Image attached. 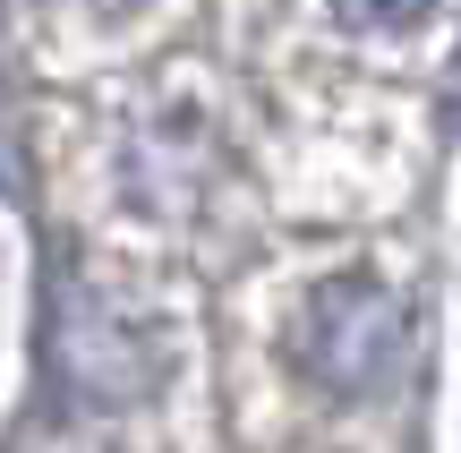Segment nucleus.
<instances>
[{
	"mask_svg": "<svg viewBox=\"0 0 461 453\" xmlns=\"http://www.w3.org/2000/svg\"><path fill=\"white\" fill-rule=\"evenodd\" d=\"M299 359H308V376L325 394H342V403L393 385V368H402V300L384 283H367V274L325 283L308 300V317H299Z\"/></svg>",
	"mask_w": 461,
	"mask_h": 453,
	"instance_id": "1",
	"label": "nucleus"
},
{
	"mask_svg": "<svg viewBox=\"0 0 461 453\" xmlns=\"http://www.w3.org/2000/svg\"><path fill=\"white\" fill-rule=\"evenodd\" d=\"M51 368H60V385L77 394V403H103V411L137 403V394L154 385V359L137 351V334L77 283H68L60 317H51Z\"/></svg>",
	"mask_w": 461,
	"mask_h": 453,
	"instance_id": "2",
	"label": "nucleus"
},
{
	"mask_svg": "<svg viewBox=\"0 0 461 453\" xmlns=\"http://www.w3.org/2000/svg\"><path fill=\"white\" fill-rule=\"evenodd\" d=\"M436 0H333V17H342L350 34H402V26H419Z\"/></svg>",
	"mask_w": 461,
	"mask_h": 453,
	"instance_id": "3",
	"label": "nucleus"
}]
</instances>
